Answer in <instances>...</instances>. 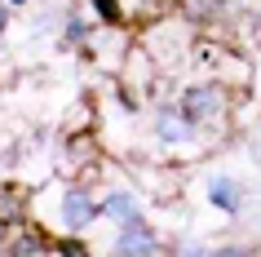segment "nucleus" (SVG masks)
Segmentation results:
<instances>
[{
  "mask_svg": "<svg viewBox=\"0 0 261 257\" xmlns=\"http://www.w3.org/2000/svg\"><path fill=\"white\" fill-rule=\"evenodd\" d=\"M181 115L191 124H199V129H208V124H221L226 115H230V89L221 80H204V84H191V89H181Z\"/></svg>",
  "mask_w": 261,
  "mask_h": 257,
  "instance_id": "1",
  "label": "nucleus"
},
{
  "mask_svg": "<svg viewBox=\"0 0 261 257\" xmlns=\"http://www.w3.org/2000/svg\"><path fill=\"white\" fill-rule=\"evenodd\" d=\"M58 213H62V226H67V230H84V226H93L97 217L107 213V204H97L89 186H67V191H62Z\"/></svg>",
  "mask_w": 261,
  "mask_h": 257,
  "instance_id": "2",
  "label": "nucleus"
},
{
  "mask_svg": "<svg viewBox=\"0 0 261 257\" xmlns=\"http://www.w3.org/2000/svg\"><path fill=\"white\" fill-rule=\"evenodd\" d=\"M111 248H115V253H128V257H155V253H164V240H160L151 226L128 222V226L115 235V244H111Z\"/></svg>",
  "mask_w": 261,
  "mask_h": 257,
  "instance_id": "3",
  "label": "nucleus"
},
{
  "mask_svg": "<svg viewBox=\"0 0 261 257\" xmlns=\"http://www.w3.org/2000/svg\"><path fill=\"white\" fill-rule=\"evenodd\" d=\"M155 133H160V142H164V147H173V142H186V137H195V133H199V124L186 120V115H181V107H164V111H160Z\"/></svg>",
  "mask_w": 261,
  "mask_h": 257,
  "instance_id": "4",
  "label": "nucleus"
},
{
  "mask_svg": "<svg viewBox=\"0 0 261 257\" xmlns=\"http://www.w3.org/2000/svg\"><path fill=\"white\" fill-rule=\"evenodd\" d=\"M93 160H97V137H93V129H75V133L67 137V169L84 173V169H93Z\"/></svg>",
  "mask_w": 261,
  "mask_h": 257,
  "instance_id": "5",
  "label": "nucleus"
},
{
  "mask_svg": "<svg viewBox=\"0 0 261 257\" xmlns=\"http://www.w3.org/2000/svg\"><path fill=\"white\" fill-rule=\"evenodd\" d=\"M239 200H244V191H239L234 177L217 173L213 182H208V204H213V208H221V213H239Z\"/></svg>",
  "mask_w": 261,
  "mask_h": 257,
  "instance_id": "6",
  "label": "nucleus"
},
{
  "mask_svg": "<svg viewBox=\"0 0 261 257\" xmlns=\"http://www.w3.org/2000/svg\"><path fill=\"white\" fill-rule=\"evenodd\" d=\"M31 213V204H27V191H18V186H0V226H22Z\"/></svg>",
  "mask_w": 261,
  "mask_h": 257,
  "instance_id": "7",
  "label": "nucleus"
},
{
  "mask_svg": "<svg viewBox=\"0 0 261 257\" xmlns=\"http://www.w3.org/2000/svg\"><path fill=\"white\" fill-rule=\"evenodd\" d=\"M5 253H18V257H44V253H54V240H49L44 230H18L14 244H9Z\"/></svg>",
  "mask_w": 261,
  "mask_h": 257,
  "instance_id": "8",
  "label": "nucleus"
},
{
  "mask_svg": "<svg viewBox=\"0 0 261 257\" xmlns=\"http://www.w3.org/2000/svg\"><path fill=\"white\" fill-rule=\"evenodd\" d=\"M107 217H115L120 226H128V222H142L138 195H128V191H115V195H107Z\"/></svg>",
  "mask_w": 261,
  "mask_h": 257,
  "instance_id": "9",
  "label": "nucleus"
},
{
  "mask_svg": "<svg viewBox=\"0 0 261 257\" xmlns=\"http://www.w3.org/2000/svg\"><path fill=\"white\" fill-rule=\"evenodd\" d=\"M89 5H93V14H97V22H102V27H120V22H124L120 0H89Z\"/></svg>",
  "mask_w": 261,
  "mask_h": 257,
  "instance_id": "10",
  "label": "nucleus"
},
{
  "mask_svg": "<svg viewBox=\"0 0 261 257\" xmlns=\"http://www.w3.org/2000/svg\"><path fill=\"white\" fill-rule=\"evenodd\" d=\"M54 253H62V257H84V253H89V244L75 240V235H67V240H54Z\"/></svg>",
  "mask_w": 261,
  "mask_h": 257,
  "instance_id": "11",
  "label": "nucleus"
},
{
  "mask_svg": "<svg viewBox=\"0 0 261 257\" xmlns=\"http://www.w3.org/2000/svg\"><path fill=\"white\" fill-rule=\"evenodd\" d=\"M89 36H93V27H89L84 18H71V22H67V44H84Z\"/></svg>",
  "mask_w": 261,
  "mask_h": 257,
  "instance_id": "12",
  "label": "nucleus"
},
{
  "mask_svg": "<svg viewBox=\"0 0 261 257\" xmlns=\"http://www.w3.org/2000/svg\"><path fill=\"white\" fill-rule=\"evenodd\" d=\"M0 31H5V9H0Z\"/></svg>",
  "mask_w": 261,
  "mask_h": 257,
  "instance_id": "13",
  "label": "nucleus"
},
{
  "mask_svg": "<svg viewBox=\"0 0 261 257\" xmlns=\"http://www.w3.org/2000/svg\"><path fill=\"white\" fill-rule=\"evenodd\" d=\"M9 5H27V0H9Z\"/></svg>",
  "mask_w": 261,
  "mask_h": 257,
  "instance_id": "14",
  "label": "nucleus"
}]
</instances>
